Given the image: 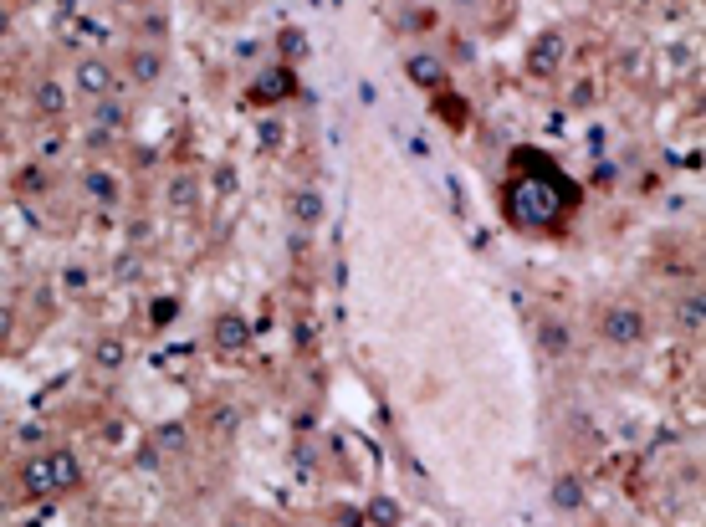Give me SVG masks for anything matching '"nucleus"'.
I'll use <instances>...</instances> for the list:
<instances>
[{
  "instance_id": "2f4dec72",
  "label": "nucleus",
  "mask_w": 706,
  "mask_h": 527,
  "mask_svg": "<svg viewBox=\"0 0 706 527\" xmlns=\"http://www.w3.org/2000/svg\"><path fill=\"white\" fill-rule=\"evenodd\" d=\"M640 6H650V0H640Z\"/></svg>"
},
{
  "instance_id": "c85d7f7f",
  "label": "nucleus",
  "mask_w": 706,
  "mask_h": 527,
  "mask_svg": "<svg viewBox=\"0 0 706 527\" xmlns=\"http://www.w3.org/2000/svg\"><path fill=\"white\" fill-rule=\"evenodd\" d=\"M6 144H11V134H6V123H0V154H6Z\"/></svg>"
},
{
  "instance_id": "9b49d317",
  "label": "nucleus",
  "mask_w": 706,
  "mask_h": 527,
  "mask_svg": "<svg viewBox=\"0 0 706 527\" xmlns=\"http://www.w3.org/2000/svg\"><path fill=\"white\" fill-rule=\"evenodd\" d=\"M538 348H543L548 359H568V354H573V333H568V323L543 318V323H538Z\"/></svg>"
},
{
  "instance_id": "393cba45",
  "label": "nucleus",
  "mask_w": 706,
  "mask_h": 527,
  "mask_svg": "<svg viewBox=\"0 0 706 527\" xmlns=\"http://www.w3.org/2000/svg\"><path fill=\"white\" fill-rule=\"evenodd\" d=\"M16 338V307L11 302H0V348H6Z\"/></svg>"
},
{
  "instance_id": "aec40b11",
  "label": "nucleus",
  "mask_w": 706,
  "mask_h": 527,
  "mask_svg": "<svg viewBox=\"0 0 706 527\" xmlns=\"http://www.w3.org/2000/svg\"><path fill=\"white\" fill-rule=\"evenodd\" d=\"M174 318H180V297H154V313H149V323H154V328H169Z\"/></svg>"
},
{
  "instance_id": "b1692460",
  "label": "nucleus",
  "mask_w": 706,
  "mask_h": 527,
  "mask_svg": "<svg viewBox=\"0 0 706 527\" xmlns=\"http://www.w3.org/2000/svg\"><path fill=\"white\" fill-rule=\"evenodd\" d=\"M282 144H287L282 118H267V123H261V149H282Z\"/></svg>"
},
{
  "instance_id": "7c9ffc66",
  "label": "nucleus",
  "mask_w": 706,
  "mask_h": 527,
  "mask_svg": "<svg viewBox=\"0 0 706 527\" xmlns=\"http://www.w3.org/2000/svg\"><path fill=\"white\" fill-rule=\"evenodd\" d=\"M226 527H246V522H226Z\"/></svg>"
},
{
  "instance_id": "9d476101",
  "label": "nucleus",
  "mask_w": 706,
  "mask_h": 527,
  "mask_svg": "<svg viewBox=\"0 0 706 527\" xmlns=\"http://www.w3.org/2000/svg\"><path fill=\"white\" fill-rule=\"evenodd\" d=\"M128 77H134L139 87H154L164 77V52L159 47H134L128 52Z\"/></svg>"
},
{
  "instance_id": "f257e3e1",
  "label": "nucleus",
  "mask_w": 706,
  "mask_h": 527,
  "mask_svg": "<svg viewBox=\"0 0 706 527\" xmlns=\"http://www.w3.org/2000/svg\"><path fill=\"white\" fill-rule=\"evenodd\" d=\"M543 169V164H538ZM573 185L563 180L558 169H543V174H517V180L507 185V221L522 226V231H553L563 215L573 210Z\"/></svg>"
},
{
  "instance_id": "7ed1b4c3",
  "label": "nucleus",
  "mask_w": 706,
  "mask_h": 527,
  "mask_svg": "<svg viewBox=\"0 0 706 527\" xmlns=\"http://www.w3.org/2000/svg\"><path fill=\"white\" fill-rule=\"evenodd\" d=\"M645 333H650L645 307H635V302H614V307H604V318H599V338H604V343H614V348H635Z\"/></svg>"
},
{
  "instance_id": "4468645a",
  "label": "nucleus",
  "mask_w": 706,
  "mask_h": 527,
  "mask_svg": "<svg viewBox=\"0 0 706 527\" xmlns=\"http://www.w3.org/2000/svg\"><path fill=\"white\" fill-rule=\"evenodd\" d=\"M548 497H553V507H558V512H579V507H584V487H579V476H558Z\"/></svg>"
},
{
  "instance_id": "20e7f679",
  "label": "nucleus",
  "mask_w": 706,
  "mask_h": 527,
  "mask_svg": "<svg viewBox=\"0 0 706 527\" xmlns=\"http://www.w3.org/2000/svg\"><path fill=\"white\" fill-rule=\"evenodd\" d=\"M72 82H77L82 98L98 103V98H113V93H118V67H113L108 57H98V52H93V57H77V62H72Z\"/></svg>"
},
{
  "instance_id": "a211bd4d",
  "label": "nucleus",
  "mask_w": 706,
  "mask_h": 527,
  "mask_svg": "<svg viewBox=\"0 0 706 527\" xmlns=\"http://www.w3.org/2000/svg\"><path fill=\"white\" fill-rule=\"evenodd\" d=\"M123 359H128V354H123V343H118V338H103V343L93 348V364H98V369H108V374H113V369H123Z\"/></svg>"
},
{
  "instance_id": "c756f323",
  "label": "nucleus",
  "mask_w": 706,
  "mask_h": 527,
  "mask_svg": "<svg viewBox=\"0 0 706 527\" xmlns=\"http://www.w3.org/2000/svg\"><path fill=\"white\" fill-rule=\"evenodd\" d=\"M6 6L16 11V6H41V0H6Z\"/></svg>"
},
{
  "instance_id": "bb28decb",
  "label": "nucleus",
  "mask_w": 706,
  "mask_h": 527,
  "mask_svg": "<svg viewBox=\"0 0 706 527\" xmlns=\"http://www.w3.org/2000/svg\"><path fill=\"white\" fill-rule=\"evenodd\" d=\"M405 26H410V31H430V26H435V16H430V11H410V21H405Z\"/></svg>"
},
{
  "instance_id": "412c9836",
  "label": "nucleus",
  "mask_w": 706,
  "mask_h": 527,
  "mask_svg": "<svg viewBox=\"0 0 706 527\" xmlns=\"http://www.w3.org/2000/svg\"><path fill=\"white\" fill-rule=\"evenodd\" d=\"M169 205L174 210H190L195 205V180H190V174H180V180L169 185Z\"/></svg>"
},
{
  "instance_id": "4be33fe9",
  "label": "nucleus",
  "mask_w": 706,
  "mask_h": 527,
  "mask_svg": "<svg viewBox=\"0 0 706 527\" xmlns=\"http://www.w3.org/2000/svg\"><path fill=\"white\" fill-rule=\"evenodd\" d=\"M16 195H47V169H26V174H16Z\"/></svg>"
},
{
  "instance_id": "0eeeda50",
  "label": "nucleus",
  "mask_w": 706,
  "mask_h": 527,
  "mask_svg": "<svg viewBox=\"0 0 706 527\" xmlns=\"http://www.w3.org/2000/svg\"><path fill=\"white\" fill-rule=\"evenodd\" d=\"M31 108H36V118H47V123H57V118H67V87H62V77H41L36 87H31Z\"/></svg>"
},
{
  "instance_id": "f03ea898",
  "label": "nucleus",
  "mask_w": 706,
  "mask_h": 527,
  "mask_svg": "<svg viewBox=\"0 0 706 527\" xmlns=\"http://www.w3.org/2000/svg\"><path fill=\"white\" fill-rule=\"evenodd\" d=\"M82 481V461L62 446L52 451H41V456H26L21 471H16V487L26 502H41V497H57V492H72Z\"/></svg>"
},
{
  "instance_id": "f8f14e48",
  "label": "nucleus",
  "mask_w": 706,
  "mask_h": 527,
  "mask_svg": "<svg viewBox=\"0 0 706 527\" xmlns=\"http://www.w3.org/2000/svg\"><path fill=\"white\" fill-rule=\"evenodd\" d=\"M287 93H292V72H287V62H282V67H272L267 77L251 87V103L267 108V103H277V98H287Z\"/></svg>"
},
{
  "instance_id": "cd10ccee",
  "label": "nucleus",
  "mask_w": 706,
  "mask_h": 527,
  "mask_svg": "<svg viewBox=\"0 0 706 527\" xmlns=\"http://www.w3.org/2000/svg\"><path fill=\"white\" fill-rule=\"evenodd\" d=\"M11 31V6H0V36Z\"/></svg>"
},
{
  "instance_id": "1a4fd4ad",
  "label": "nucleus",
  "mask_w": 706,
  "mask_h": 527,
  "mask_svg": "<svg viewBox=\"0 0 706 527\" xmlns=\"http://www.w3.org/2000/svg\"><path fill=\"white\" fill-rule=\"evenodd\" d=\"M287 215H292V226H323L328 205H323V195H318L313 185H302V190H292V200H287Z\"/></svg>"
},
{
  "instance_id": "5701e85b",
  "label": "nucleus",
  "mask_w": 706,
  "mask_h": 527,
  "mask_svg": "<svg viewBox=\"0 0 706 527\" xmlns=\"http://www.w3.org/2000/svg\"><path fill=\"white\" fill-rule=\"evenodd\" d=\"M277 47H282V57L292 62V57H302V52H307V36H302L297 26H287V31L277 36Z\"/></svg>"
},
{
  "instance_id": "2eb2a0df",
  "label": "nucleus",
  "mask_w": 706,
  "mask_h": 527,
  "mask_svg": "<svg viewBox=\"0 0 706 527\" xmlns=\"http://www.w3.org/2000/svg\"><path fill=\"white\" fill-rule=\"evenodd\" d=\"M405 72H410V82H420V87H440V77H446V67H440L435 57H425V52H415V57L405 62Z\"/></svg>"
},
{
  "instance_id": "f3484780",
  "label": "nucleus",
  "mask_w": 706,
  "mask_h": 527,
  "mask_svg": "<svg viewBox=\"0 0 706 527\" xmlns=\"http://www.w3.org/2000/svg\"><path fill=\"white\" fill-rule=\"evenodd\" d=\"M154 446H159L164 456H180V451L190 446V435H185V425H174V420H169V425L154 430Z\"/></svg>"
},
{
  "instance_id": "a878e982",
  "label": "nucleus",
  "mask_w": 706,
  "mask_h": 527,
  "mask_svg": "<svg viewBox=\"0 0 706 527\" xmlns=\"http://www.w3.org/2000/svg\"><path fill=\"white\" fill-rule=\"evenodd\" d=\"M394 517H400V507H394V502H374V522H389L394 527Z\"/></svg>"
},
{
  "instance_id": "39448f33",
  "label": "nucleus",
  "mask_w": 706,
  "mask_h": 527,
  "mask_svg": "<svg viewBox=\"0 0 706 527\" xmlns=\"http://www.w3.org/2000/svg\"><path fill=\"white\" fill-rule=\"evenodd\" d=\"M210 348H215V354H246V348H251V323L236 313V307H226V313L210 318Z\"/></svg>"
},
{
  "instance_id": "6ab92c4d",
  "label": "nucleus",
  "mask_w": 706,
  "mask_h": 527,
  "mask_svg": "<svg viewBox=\"0 0 706 527\" xmlns=\"http://www.w3.org/2000/svg\"><path fill=\"white\" fill-rule=\"evenodd\" d=\"M236 425H241V410H236V405H215V410H210V430H215V435H231Z\"/></svg>"
},
{
  "instance_id": "6e6552de",
  "label": "nucleus",
  "mask_w": 706,
  "mask_h": 527,
  "mask_svg": "<svg viewBox=\"0 0 706 527\" xmlns=\"http://www.w3.org/2000/svg\"><path fill=\"white\" fill-rule=\"evenodd\" d=\"M82 195L93 200V205H103V210H113L123 200V180H118L113 169H87L82 174Z\"/></svg>"
},
{
  "instance_id": "dca6fc26",
  "label": "nucleus",
  "mask_w": 706,
  "mask_h": 527,
  "mask_svg": "<svg viewBox=\"0 0 706 527\" xmlns=\"http://www.w3.org/2000/svg\"><path fill=\"white\" fill-rule=\"evenodd\" d=\"M676 323H681L686 333H701V323H706V302H701V292H691V297L676 302Z\"/></svg>"
},
{
  "instance_id": "423d86ee",
  "label": "nucleus",
  "mask_w": 706,
  "mask_h": 527,
  "mask_svg": "<svg viewBox=\"0 0 706 527\" xmlns=\"http://www.w3.org/2000/svg\"><path fill=\"white\" fill-rule=\"evenodd\" d=\"M563 57H568L563 31H543L533 47H527V72H533V77H553V72L563 67Z\"/></svg>"
},
{
  "instance_id": "ddd939ff",
  "label": "nucleus",
  "mask_w": 706,
  "mask_h": 527,
  "mask_svg": "<svg viewBox=\"0 0 706 527\" xmlns=\"http://www.w3.org/2000/svg\"><path fill=\"white\" fill-rule=\"evenodd\" d=\"M128 123V113H123V103H113V98H98L93 103V128H98V134H118V128Z\"/></svg>"
}]
</instances>
